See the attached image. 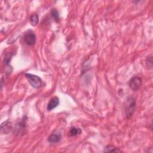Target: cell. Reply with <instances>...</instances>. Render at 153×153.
<instances>
[{"label": "cell", "mask_w": 153, "mask_h": 153, "mask_svg": "<svg viewBox=\"0 0 153 153\" xmlns=\"http://www.w3.org/2000/svg\"><path fill=\"white\" fill-rule=\"evenodd\" d=\"M124 108L127 118H130L136 109V100L133 97H128L124 103Z\"/></svg>", "instance_id": "1"}, {"label": "cell", "mask_w": 153, "mask_h": 153, "mask_svg": "<svg viewBox=\"0 0 153 153\" xmlns=\"http://www.w3.org/2000/svg\"><path fill=\"white\" fill-rule=\"evenodd\" d=\"M25 76L27 78L28 82L33 87L35 88H39L42 86V79L39 76L31 74H26Z\"/></svg>", "instance_id": "2"}, {"label": "cell", "mask_w": 153, "mask_h": 153, "mask_svg": "<svg viewBox=\"0 0 153 153\" xmlns=\"http://www.w3.org/2000/svg\"><path fill=\"white\" fill-rule=\"evenodd\" d=\"M24 40L27 45H33L36 42V36L32 30H27L24 34Z\"/></svg>", "instance_id": "3"}, {"label": "cell", "mask_w": 153, "mask_h": 153, "mask_svg": "<svg viewBox=\"0 0 153 153\" xmlns=\"http://www.w3.org/2000/svg\"><path fill=\"white\" fill-rule=\"evenodd\" d=\"M142 78L139 76H133L128 81L129 87L134 91L137 90L142 85Z\"/></svg>", "instance_id": "4"}, {"label": "cell", "mask_w": 153, "mask_h": 153, "mask_svg": "<svg viewBox=\"0 0 153 153\" xmlns=\"http://www.w3.org/2000/svg\"><path fill=\"white\" fill-rule=\"evenodd\" d=\"M26 130V121L23 120L19 123H17L14 128V133L16 135H23L25 133Z\"/></svg>", "instance_id": "5"}, {"label": "cell", "mask_w": 153, "mask_h": 153, "mask_svg": "<svg viewBox=\"0 0 153 153\" xmlns=\"http://www.w3.org/2000/svg\"><path fill=\"white\" fill-rule=\"evenodd\" d=\"M12 130L11 123L7 120L4 121L1 125V131L2 134H7Z\"/></svg>", "instance_id": "6"}, {"label": "cell", "mask_w": 153, "mask_h": 153, "mask_svg": "<svg viewBox=\"0 0 153 153\" xmlns=\"http://www.w3.org/2000/svg\"><path fill=\"white\" fill-rule=\"evenodd\" d=\"M59 104V99L57 97H53L51 98L47 104V109L50 111L57 107Z\"/></svg>", "instance_id": "7"}, {"label": "cell", "mask_w": 153, "mask_h": 153, "mask_svg": "<svg viewBox=\"0 0 153 153\" xmlns=\"http://www.w3.org/2000/svg\"><path fill=\"white\" fill-rule=\"evenodd\" d=\"M62 136L60 133H52L48 137V141L51 143H56L60 142Z\"/></svg>", "instance_id": "8"}, {"label": "cell", "mask_w": 153, "mask_h": 153, "mask_svg": "<svg viewBox=\"0 0 153 153\" xmlns=\"http://www.w3.org/2000/svg\"><path fill=\"white\" fill-rule=\"evenodd\" d=\"M82 133L81 129L76 127H72L69 131V136H76Z\"/></svg>", "instance_id": "9"}, {"label": "cell", "mask_w": 153, "mask_h": 153, "mask_svg": "<svg viewBox=\"0 0 153 153\" xmlns=\"http://www.w3.org/2000/svg\"><path fill=\"white\" fill-rule=\"evenodd\" d=\"M30 22L32 26H36L39 21L38 16L36 14H33L30 16L29 18Z\"/></svg>", "instance_id": "10"}, {"label": "cell", "mask_w": 153, "mask_h": 153, "mask_svg": "<svg viewBox=\"0 0 153 153\" xmlns=\"http://www.w3.org/2000/svg\"><path fill=\"white\" fill-rule=\"evenodd\" d=\"M104 152H121L120 149H118L117 148L115 147L112 145H108L104 148Z\"/></svg>", "instance_id": "11"}, {"label": "cell", "mask_w": 153, "mask_h": 153, "mask_svg": "<svg viewBox=\"0 0 153 153\" xmlns=\"http://www.w3.org/2000/svg\"><path fill=\"white\" fill-rule=\"evenodd\" d=\"M50 13H51V16L53 18V19L56 22H59V12L57 11V10L54 9V8L51 9V10L50 11Z\"/></svg>", "instance_id": "12"}, {"label": "cell", "mask_w": 153, "mask_h": 153, "mask_svg": "<svg viewBox=\"0 0 153 153\" xmlns=\"http://www.w3.org/2000/svg\"><path fill=\"white\" fill-rule=\"evenodd\" d=\"M146 65L148 67H150L151 68H152V56H149L148 57L147 59H146Z\"/></svg>", "instance_id": "13"}]
</instances>
